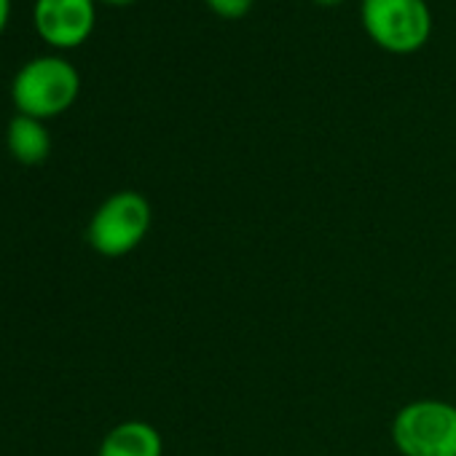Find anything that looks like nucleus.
Listing matches in <instances>:
<instances>
[{
    "instance_id": "0eeeda50",
    "label": "nucleus",
    "mask_w": 456,
    "mask_h": 456,
    "mask_svg": "<svg viewBox=\"0 0 456 456\" xmlns=\"http://www.w3.org/2000/svg\"><path fill=\"white\" fill-rule=\"evenodd\" d=\"M6 148L14 161L25 167L44 164L52 153V134L44 121L17 113L6 126Z\"/></svg>"
},
{
    "instance_id": "9b49d317",
    "label": "nucleus",
    "mask_w": 456,
    "mask_h": 456,
    "mask_svg": "<svg viewBox=\"0 0 456 456\" xmlns=\"http://www.w3.org/2000/svg\"><path fill=\"white\" fill-rule=\"evenodd\" d=\"M317 6H325V9H333V6H341L344 0H314Z\"/></svg>"
},
{
    "instance_id": "6e6552de",
    "label": "nucleus",
    "mask_w": 456,
    "mask_h": 456,
    "mask_svg": "<svg viewBox=\"0 0 456 456\" xmlns=\"http://www.w3.org/2000/svg\"><path fill=\"white\" fill-rule=\"evenodd\" d=\"M204 4L215 17L234 22V20H245L253 12L256 0H204Z\"/></svg>"
},
{
    "instance_id": "f03ea898",
    "label": "nucleus",
    "mask_w": 456,
    "mask_h": 456,
    "mask_svg": "<svg viewBox=\"0 0 456 456\" xmlns=\"http://www.w3.org/2000/svg\"><path fill=\"white\" fill-rule=\"evenodd\" d=\"M153 225V207L140 191L110 193L89 217L86 242L102 258H124L134 253Z\"/></svg>"
},
{
    "instance_id": "f257e3e1",
    "label": "nucleus",
    "mask_w": 456,
    "mask_h": 456,
    "mask_svg": "<svg viewBox=\"0 0 456 456\" xmlns=\"http://www.w3.org/2000/svg\"><path fill=\"white\" fill-rule=\"evenodd\" d=\"M81 94V73L65 57H36L25 62L12 81L17 113L38 121L57 118L76 105Z\"/></svg>"
},
{
    "instance_id": "7ed1b4c3",
    "label": "nucleus",
    "mask_w": 456,
    "mask_h": 456,
    "mask_svg": "<svg viewBox=\"0 0 456 456\" xmlns=\"http://www.w3.org/2000/svg\"><path fill=\"white\" fill-rule=\"evenodd\" d=\"M400 456H456V405L440 397H419L397 408L389 424Z\"/></svg>"
},
{
    "instance_id": "1a4fd4ad",
    "label": "nucleus",
    "mask_w": 456,
    "mask_h": 456,
    "mask_svg": "<svg viewBox=\"0 0 456 456\" xmlns=\"http://www.w3.org/2000/svg\"><path fill=\"white\" fill-rule=\"evenodd\" d=\"M9 17H12V0H0V36H4L9 25Z\"/></svg>"
},
{
    "instance_id": "39448f33",
    "label": "nucleus",
    "mask_w": 456,
    "mask_h": 456,
    "mask_svg": "<svg viewBox=\"0 0 456 456\" xmlns=\"http://www.w3.org/2000/svg\"><path fill=\"white\" fill-rule=\"evenodd\" d=\"M36 33L54 49L70 52L84 46L97 25V0H36Z\"/></svg>"
},
{
    "instance_id": "9d476101",
    "label": "nucleus",
    "mask_w": 456,
    "mask_h": 456,
    "mask_svg": "<svg viewBox=\"0 0 456 456\" xmlns=\"http://www.w3.org/2000/svg\"><path fill=\"white\" fill-rule=\"evenodd\" d=\"M100 4H105V6H132L134 0H100Z\"/></svg>"
},
{
    "instance_id": "423d86ee",
    "label": "nucleus",
    "mask_w": 456,
    "mask_h": 456,
    "mask_svg": "<svg viewBox=\"0 0 456 456\" xmlns=\"http://www.w3.org/2000/svg\"><path fill=\"white\" fill-rule=\"evenodd\" d=\"M97 456H164V437L153 424L129 419L105 432Z\"/></svg>"
},
{
    "instance_id": "20e7f679",
    "label": "nucleus",
    "mask_w": 456,
    "mask_h": 456,
    "mask_svg": "<svg viewBox=\"0 0 456 456\" xmlns=\"http://www.w3.org/2000/svg\"><path fill=\"white\" fill-rule=\"evenodd\" d=\"M360 22L379 49L397 57L416 54L432 36L427 0H360Z\"/></svg>"
}]
</instances>
